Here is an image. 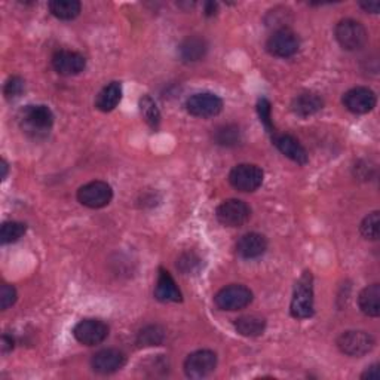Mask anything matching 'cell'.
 <instances>
[{"mask_svg":"<svg viewBox=\"0 0 380 380\" xmlns=\"http://www.w3.org/2000/svg\"><path fill=\"white\" fill-rule=\"evenodd\" d=\"M21 130L32 138H45L54 125L52 110L45 104L25 106L20 114Z\"/></svg>","mask_w":380,"mask_h":380,"instance_id":"obj_1","label":"cell"},{"mask_svg":"<svg viewBox=\"0 0 380 380\" xmlns=\"http://www.w3.org/2000/svg\"><path fill=\"white\" fill-rule=\"evenodd\" d=\"M290 312L291 317L298 319L311 318L314 315V276L311 272H305L295 284Z\"/></svg>","mask_w":380,"mask_h":380,"instance_id":"obj_2","label":"cell"},{"mask_svg":"<svg viewBox=\"0 0 380 380\" xmlns=\"http://www.w3.org/2000/svg\"><path fill=\"white\" fill-rule=\"evenodd\" d=\"M336 40L346 51H358L362 49L369 42V33L365 27L352 18H346L337 23L336 25Z\"/></svg>","mask_w":380,"mask_h":380,"instance_id":"obj_3","label":"cell"},{"mask_svg":"<svg viewBox=\"0 0 380 380\" xmlns=\"http://www.w3.org/2000/svg\"><path fill=\"white\" fill-rule=\"evenodd\" d=\"M374 345V337L367 331L360 330L345 331L339 336V339H337V348L341 349L342 354L354 358H361L370 354Z\"/></svg>","mask_w":380,"mask_h":380,"instance_id":"obj_4","label":"cell"},{"mask_svg":"<svg viewBox=\"0 0 380 380\" xmlns=\"http://www.w3.org/2000/svg\"><path fill=\"white\" fill-rule=\"evenodd\" d=\"M111 200H114V189L106 181L95 180L87 183L78 190V201L83 205L92 209L107 207Z\"/></svg>","mask_w":380,"mask_h":380,"instance_id":"obj_5","label":"cell"},{"mask_svg":"<svg viewBox=\"0 0 380 380\" xmlns=\"http://www.w3.org/2000/svg\"><path fill=\"white\" fill-rule=\"evenodd\" d=\"M263 178V170L255 164H239L229 173V183L239 192H256Z\"/></svg>","mask_w":380,"mask_h":380,"instance_id":"obj_6","label":"cell"},{"mask_svg":"<svg viewBox=\"0 0 380 380\" xmlns=\"http://www.w3.org/2000/svg\"><path fill=\"white\" fill-rule=\"evenodd\" d=\"M252 302V291L241 284H232L221 288L214 298V303L221 311H239Z\"/></svg>","mask_w":380,"mask_h":380,"instance_id":"obj_7","label":"cell"},{"mask_svg":"<svg viewBox=\"0 0 380 380\" xmlns=\"http://www.w3.org/2000/svg\"><path fill=\"white\" fill-rule=\"evenodd\" d=\"M216 217L228 228H241L251 217V208L241 200H228L216 209Z\"/></svg>","mask_w":380,"mask_h":380,"instance_id":"obj_8","label":"cell"},{"mask_svg":"<svg viewBox=\"0 0 380 380\" xmlns=\"http://www.w3.org/2000/svg\"><path fill=\"white\" fill-rule=\"evenodd\" d=\"M300 48V39L290 29H278L266 42V49L274 57L290 59L298 54Z\"/></svg>","mask_w":380,"mask_h":380,"instance_id":"obj_9","label":"cell"},{"mask_svg":"<svg viewBox=\"0 0 380 380\" xmlns=\"http://www.w3.org/2000/svg\"><path fill=\"white\" fill-rule=\"evenodd\" d=\"M186 110L196 118H214L223 110V100L213 92H200L188 98Z\"/></svg>","mask_w":380,"mask_h":380,"instance_id":"obj_10","label":"cell"},{"mask_svg":"<svg viewBox=\"0 0 380 380\" xmlns=\"http://www.w3.org/2000/svg\"><path fill=\"white\" fill-rule=\"evenodd\" d=\"M217 369L216 352L201 349L190 354L185 361V373L190 379H204Z\"/></svg>","mask_w":380,"mask_h":380,"instance_id":"obj_11","label":"cell"},{"mask_svg":"<svg viewBox=\"0 0 380 380\" xmlns=\"http://www.w3.org/2000/svg\"><path fill=\"white\" fill-rule=\"evenodd\" d=\"M109 326L100 319H82L76 324L73 330L75 339L85 345V346H95L103 343L109 336Z\"/></svg>","mask_w":380,"mask_h":380,"instance_id":"obj_12","label":"cell"},{"mask_svg":"<svg viewBox=\"0 0 380 380\" xmlns=\"http://www.w3.org/2000/svg\"><path fill=\"white\" fill-rule=\"evenodd\" d=\"M376 94L365 87H357L349 90L343 95V106L355 115H365L376 107Z\"/></svg>","mask_w":380,"mask_h":380,"instance_id":"obj_13","label":"cell"},{"mask_svg":"<svg viewBox=\"0 0 380 380\" xmlns=\"http://www.w3.org/2000/svg\"><path fill=\"white\" fill-rule=\"evenodd\" d=\"M125 364L126 355L119 349H103L91 360V367L98 374H114L122 370Z\"/></svg>","mask_w":380,"mask_h":380,"instance_id":"obj_14","label":"cell"},{"mask_svg":"<svg viewBox=\"0 0 380 380\" xmlns=\"http://www.w3.org/2000/svg\"><path fill=\"white\" fill-rule=\"evenodd\" d=\"M52 67L63 76L80 75L87 67V59L75 51H59L52 57Z\"/></svg>","mask_w":380,"mask_h":380,"instance_id":"obj_15","label":"cell"},{"mask_svg":"<svg viewBox=\"0 0 380 380\" xmlns=\"http://www.w3.org/2000/svg\"><path fill=\"white\" fill-rule=\"evenodd\" d=\"M274 145L290 161L299 165H306L309 162L306 149L299 143V140H295L293 135H288V134L275 135Z\"/></svg>","mask_w":380,"mask_h":380,"instance_id":"obj_16","label":"cell"},{"mask_svg":"<svg viewBox=\"0 0 380 380\" xmlns=\"http://www.w3.org/2000/svg\"><path fill=\"white\" fill-rule=\"evenodd\" d=\"M267 250V239L262 233H245L236 243V252L243 259H257Z\"/></svg>","mask_w":380,"mask_h":380,"instance_id":"obj_17","label":"cell"},{"mask_svg":"<svg viewBox=\"0 0 380 380\" xmlns=\"http://www.w3.org/2000/svg\"><path fill=\"white\" fill-rule=\"evenodd\" d=\"M154 298L162 303H177L183 300L181 291L178 290L174 278L162 267L159 269L157 287H154Z\"/></svg>","mask_w":380,"mask_h":380,"instance_id":"obj_18","label":"cell"},{"mask_svg":"<svg viewBox=\"0 0 380 380\" xmlns=\"http://www.w3.org/2000/svg\"><path fill=\"white\" fill-rule=\"evenodd\" d=\"M208 51V44L204 37L190 36L181 42L178 47V55L185 63H196L202 60Z\"/></svg>","mask_w":380,"mask_h":380,"instance_id":"obj_19","label":"cell"},{"mask_svg":"<svg viewBox=\"0 0 380 380\" xmlns=\"http://www.w3.org/2000/svg\"><path fill=\"white\" fill-rule=\"evenodd\" d=\"M322 98L315 92H302L294 98L291 103V110L300 118L314 116L322 109Z\"/></svg>","mask_w":380,"mask_h":380,"instance_id":"obj_20","label":"cell"},{"mask_svg":"<svg viewBox=\"0 0 380 380\" xmlns=\"http://www.w3.org/2000/svg\"><path fill=\"white\" fill-rule=\"evenodd\" d=\"M122 100V85L119 82H110L100 92H98L95 98V107L98 110L111 111L118 107V104Z\"/></svg>","mask_w":380,"mask_h":380,"instance_id":"obj_21","label":"cell"},{"mask_svg":"<svg viewBox=\"0 0 380 380\" xmlns=\"http://www.w3.org/2000/svg\"><path fill=\"white\" fill-rule=\"evenodd\" d=\"M358 306L364 315L377 318L380 315V286L372 284L365 287L358 295Z\"/></svg>","mask_w":380,"mask_h":380,"instance_id":"obj_22","label":"cell"},{"mask_svg":"<svg viewBox=\"0 0 380 380\" xmlns=\"http://www.w3.org/2000/svg\"><path fill=\"white\" fill-rule=\"evenodd\" d=\"M236 331L245 337L262 336L266 330V319L260 315H244L235 321Z\"/></svg>","mask_w":380,"mask_h":380,"instance_id":"obj_23","label":"cell"},{"mask_svg":"<svg viewBox=\"0 0 380 380\" xmlns=\"http://www.w3.org/2000/svg\"><path fill=\"white\" fill-rule=\"evenodd\" d=\"M48 8L55 18L63 21L75 20L82 11V5L78 0H52Z\"/></svg>","mask_w":380,"mask_h":380,"instance_id":"obj_24","label":"cell"},{"mask_svg":"<svg viewBox=\"0 0 380 380\" xmlns=\"http://www.w3.org/2000/svg\"><path fill=\"white\" fill-rule=\"evenodd\" d=\"M140 114L152 130H158L161 125V111L150 95L140 98Z\"/></svg>","mask_w":380,"mask_h":380,"instance_id":"obj_25","label":"cell"},{"mask_svg":"<svg viewBox=\"0 0 380 380\" xmlns=\"http://www.w3.org/2000/svg\"><path fill=\"white\" fill-rule=\"evenodd\" d=\"M214 140L219 146L223 147H233L241 143L243 134L239 126L236 125H223L214 133Z\"/></svg>","mask_w":380,"mask_h":380,"instance_id":"obj_26","label":"cell"},{"mask_svg":"<svg viewBox=\"0 0 380 380\" xmlns=\"http://www.w3.org/2000/svg\"><path fill=\"white\" fill-rule=\"evenodd\" d=\"M165 330L161 326H147L137 336L138 346H161L165 341Z\"/></svg>","mask_w":380,"mask_h":380,"instance_id":"obj_27","label":"cell"},{"mask_svg":"<svg viewBox=\"0 0 380 380\" xmlns=\"http://www.w3.org/2000/svg\"><path fill=\"white\" fill-rule=\"evenodd\" d=\"M27 226L21 221H5L0 229V241L4 245L17 243L18 239L24 236Z\"/></svg>","mask_w":380,"mask_h":380,"instance_id":"obj_28","label":"cell"},{"mask_svg":"<svg viewBox=\"0 0 380 380\" xmlns=\"http://www.w3.org/2000/svg\"><path fill=\"white\" fill-rule=\"evenodd\" d=\"M361 235L369 239V241H377L380 235V219H379V211H373L372 214L367 217H364L360 226Z\"/></svg>","mask_w":380,"mask_h":380,"instance_id":"obj_29","label":"cell"},{"mask_svg":"<svg viewBox=\"0 0 380 380\" xmlns=\"http://www.w3.org/2000/svg\"><path fill=\"white\" fill-rule=\"evenodd\" d=\"M177 269L185 275L196 274L201 269V259L195 252H185L177 260Z\"/></svg>","mask_w":380,"mask_h":380,"instance_id":"obj_30","label":"cell"},{"mask_svg":"<svg viewBox=\"0 0 380 380\" xmlns=\"http://www.w3.org/2000/svg\"><path fill=\"white\" fill-rule=\"evenodd\" d=\"M257 114L259 118L262 121V123L264 125V128L267 133H274V122H272V106L269 103V100H266V98H260L257 103Z\"/></svg>","mask_w":380,"mask_h":380,"instance_id":"obj_31","label":"cell"},{"mask_svg":"<svg viewBox=\"0 0 380 380\" xmlns=\"http://www.w3.org/2000/svg\"><path fill=\"white\" fill-rule=\"evenodd\" d=\"M24 92V80L20 76H12L6 80L5 88H4V94L6 97V100H16V98L21 97V94Z\"/></svg>","mask_w":380,"mask_h":380,"instance_id":"obj_32","label":"cell"},{"mask_svg":"<svg viewBox=\"0 0 380 380\" xmlns=\"http://www.w3.org/2000/svg\"><path fill=\"white\" fill-rule=\"evenodd\" d=\"M17 302V290L13 286L4 284L2 290H0V307L2 311H6L11 306L16 305Z\"/></svg>","mask_w":380,"mask_h":380,"instance_id":"obj_33","label":"cell"},{"mask_svg":"<svg viewBox=\"0 0 380 380\" xmlns=\"http://www.w3.org/2000/svg\"><path fill=\"white\" fill-rule=\"evenodd\" d=\"M380 377V373H379V364H373L370 365V367L365 370L362 374H361V379L364 380H377Z\"/></svg>","mask_w":380,"mask_h":380,"instance_id":"obj_34","label":"cell"},{"mask_svg":"<svg viewBox=\"0 0 380 380\" xmlns=\"http://www.w3.org/2000/svg\"><path fill=\"white\" fill-rule=\"evenodd\" d=\"M13 345H16V342H13L11 336L8 334L2 336V354H8V352H11L13 349Z\"/></svg>","mask_w":380,"mask_h":380,"instance_id":"obj_35","label":"cell"},{"mask_svg":"<svg viewBox=\"0 0 380 380\" xmlns=\"http://www.w3.org/2000/svg\"><path fill=\"white\" fill-rule=\"evenodd\" d=\"M360 8H362L365 12L377 13L380 9V4L379 2H360Z\"/></svg>","mask_w":380,"mask_h":380,"instance_id":"obj_36","label":"cell"},{"mask_svg":"<svg viewBox=\"0 0 380 380\" xmlns=\"http://www.w3.org/2000/svg\"><path fill=\"white\" fill-rule=\"evenodd\" d=\"M204 8H205V16L207 17H214L217 13V11H219V5L216 2H207L204 5Z\"/></svg>","mask_w":380,"mask_h":380,"instance_id":"obj_37","label":"cell"},{"mask_svg":"<svg viewBox=\"0 0 380 380\" xmlns=\"http://www.w3.org/2000/svg\"><path fill=\"white\" fill-rule=\"evenodd\" d=\"M0 168H2V180H5L6 176H8V164H6L5 159L2 161V166H0Z\"/></svg>","mask_w":380,"mask_h":380,"instance_id":"obj_38","label":"cell"}]
</instances>
